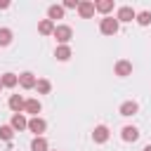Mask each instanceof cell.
Returning a JSON list of instances; mask_svg holds the SVG:
<instances>
[{"label":"cell","instance_id":"1","mask_svg":"<svg viewBox=\"0 0 151 151\" xmlns=\"http://www.w3.org/2000/svg\"><path fill=\"white\" fill-rule=\"evenodd\" d=\"M52 35L57 38V42H59V45H68V42H71V38H73V28H71L68 24H57Z\"/></svg>","mask_w":151,"mask_h":151},{"label":"cell","instance_id":"2","mask_svg":"<svg viewBox=\"0 0 151 151\" xmlns=\"http://www.w3.org/2000/svg\"><path fill=\"white\" fill-rule=\"evenodd\" d=\"M118 28H120V24L116 21V17H104V19L99 21V31H101L104 35H116Z\"/></svg>","mask_w":151,"mask_h":151},{"label":"cell","instance_id":"3","mask_svg":"<svg viewBox=\"0 0 151 151\" xmlns=\"http://www.w3.org/2000/svg\"><path fill=\"white\" fill-rule=\"evenodd\" d=\"M28 132H33L35 137H42V132L47 130V120L45 118H40V116H35V118H28V127H26Z\"/></svg>","mask_w":151,"mask_h":151},{"label":"cell","instance_id":"4","mask_svg":"<svg viewBox=\"0 0 151 151\" xmlns=\"http://www.w3.org/2000/svg\"><path fill=\"white\" fill-rule=\"evenodd\" d=\"M134 17H137V12H134L130 5H123V7H118V12H116V21H118V24L134 21Z\"/></svg>","mask_w":151,"mask_h":151},{"label":"cell","instance_id":"5","mask_svg":"<svg viewBox=\"0 0 151 151\" xmlns=\"http://www.w3.org/2000/svg\"><path fill=\"white\" fill-rule=\"evenodd\" d=\"M113 71H116L118 78H127V76H132V61H127V59H118L116 66H113Z\"/></svg>","mask_w":151,"mask_h":151},{"label":"cell","instance_id":"6","mask_svg":"<svg viewBox=\"0 0 151 151\" xmlns=\"http://www.w3.org/2000/svg\"><path fill=\"white\" fill-rule=\"evenodd\" d=\"M109 137H111V132H109L106 125H97V127L92 130V142H94V144H106Z\"/></svg>","mask_w":151,"mask_h":151},{"label":"cell","instance_id":"7","mask_svg":"<svg viewBox=\"0 0 151 151\" xmlns=\"http://www.w3.org/2000/svg\"><path fill=\"white\" fill-rule=\"evenodd\" d=\"M78 14H80V19H92L94 17V2L92 0H80L78 2Z\"/></svg>","mask_w":151,"mask_h":151},{"label":"cell","instance_id":"8","mask_svg":"<svg viewBox=\"0 0 151 151\" xmlns=\"http://www.w3.org/2000/svg\"><path fill=\"white\" fill-rule=\"evenodd\" d=\"M35 83H38L35 73H31V71H24V73H19V85H21L24 90H35Z\"/></svg>","mask_w":151,"mask_h":151},{"label":"cell","instance_id":"9","mask_svg":"<svg viewBox=\"0 0 151 151\" xmlns=\"http://www.w3.org/2000/svg\"><path fill=\"white\" fill-rule=\"evenodd\" d=\"M9 127H12L14 132H21V130H26V127H28V118H26L24 113H12Z\"/></svg>","mask_w":151,"mask_h":151},{"label":"cell","instance_id":"10","mask_svg":"<svg viewBox=\"0 0 151 151\" xmlns=\"http://www.w3.org/2000/svg\"><path fill=\"white\" fill-rule=\"evenodd\" d=\"M137 111H139V104H137V101H132V99L123 101V104H120V109H118V113H120V116H125V118L134 116Z\"/></svg>","mask_w":151,"mask_h":151},{"label":"cell","instance_id":"11","mask_svg":"<svg viewBox=\"0 0 151 151\" xmlns=\"http://www.w3.org/2000/svg\"><path fill=\"white\" fill-rule=\"evenodd\" d=\"M24 104H26V99H24L21 94H12L9 101H7V106H9L14 113H24Z\"/></svg>","mask_w":151,"mask_h":151},{"label":"cell","instance_id":"12","mask_svg":"<svg viewBox=\"0 0 151 151\" xmlns=\"http://www.w3.org/2000/svg\"><path fill=\"white\" fill-rule=\"evenodd\" d=\"M120 137H123V142H137L139 139V130L134 125H125L120 130Z\"/></svg>","mask_w":151,"mask_h":151},{"label":"cell","instance_id":"13","mask_svg":"<svg viewBox=\"0 0 151 151\" xmlns=\"http://www.w3.org/2000/svg\"><path fill=\"white\" fill-rule=\"evenodd\" d=\"M71 54H73V52H71L68 45H57V50H54V59H57V61H68Z\"/></svg>","mask_w":151,"mask_h":151},{"label":"cell","instance_id":"14","mask_svg":"<svg viewBox=\"0 0 151 151\" xmlns=\"http://www.w3.org/2000/svg\"><path fill=\"white\" fill-rule=\"evenodd\" d=\"M40 111H42V104H40L38 99H26V104H24V113H33V118H35Z\"/></svg>","mask_w":151,"mask_h":151},{"label":"cell","instance_id":"15","mask_svg":"<svg viewBox=\"0 0 151 151\" xmlns=\"http://www.w3.org/2000/svg\"><path fill=\"white\" fill-rule=\"evenodd\" d=\"M111 9H113V0H97V2H94V12H99V14H104V17H109Z\"/></svg>","mask_w":151,"mask_h":151},{"label":"cell","instance_id":"16","mask_svg":"<svg viewBox=\"0 0 151 151\" xmlns=\"http://www.w3.org/2000/svg\"><path fill=\"white\" fill-rule=\"evenodd\" d=\"M47 19H50L52 24H54L57 19H64V7H61V5H50V7H47Z\"/></svg>","mask_w":151,"mask_h":151},{"label":"cell","instance_id":"17","mask_svg":"<svg viewBox=\"0 0 151 151\" xmlns=\"http://www.w3.org/2000/svg\"><path fill=\"white\" fill-rule=\"evenodd\" d=\"M0 83H2V87H17L19 85V76L17 73H2Z\"/></svg>","mask_w":151,"mask_h":151},{"label":"cell","instance_id":"18","mask_svg":"<svg viewBox=\"0 0 151 151\" xmlns=\"http://www.w3.org/2000/svg\"><path fill=\"white\" fill-rule=\"evenodd\" d=\"M54 26H57V24H52L50 19H42V21L38 24V33H40V35H52V33H54Z\"/></svg>","mask_w":151,"mask_h":151},{"label":"cell","instance_id":"19","mask_svg":"<svg viewBox=\"0 0 151 151\" xmlns=\"http://www.w3.org/2000/svg\"><path fill=\"white\" fill-rule=\"evenodd\" d=\"M31 151H50V144L45 137H33L31 142Z\"/></svg>","mask_w":151,"mask_h":151},{"label":"cell","instance_id":"20","mask_svg":"<svg viewBox=\"0 0 151 151\" xmlns=\"http://www.w3.org/2000/svg\"><path fill=\"white\" fill-rule=\"evenodd\" d=\"M35 90H38V94H50V90H52V83H50L47 78H38V83H35Z\"/></svg>","mask_w":151,"mask_h":151},{"label":"cell","instance_id":"21","mask_svg":"<svg viewBox=\"0 0 151 151\" xmlns=\"http://www.w3.org/2000/svg\"><path fill=\"white\" fill-rule=\"evenodd\" d=\"M134 21H137L139 26H149V24H151V12H149V9H144V12H137Z\"/></svg>","mask_w":151,"mask_h":151},{"label":"cell","instance_id":"22","mask_svg":"<svg viewBox=\"0 0 151 151\" xmlns=\"http://www.w3.org/2000/svg\"><path fill=\"white\" fill-rule=\"evenodd\" d=\"M12 38H14V35H12L9 28H0V47H7V45L12 42Z\"/></svg>","mask_w":151,"mask_h":151},{"label":"cell","instance_id":"23","mask_svg":"<svg viewBox=\"0 0 151 151\" xmlns=\"http://www.w3.org/2000/svg\"><path fill=\"white\" fill-rule=\"evenodd\" d=\"M12 137H14V130L9 125H0V139L2 142H12Z\"/></svg>","mask_w":151,"mask_h":151},{"label":"cell","instance_id":"24","mask_svg":"<svg viewBox=\"0 0 151 151\" xmlns=\"http://www.w3.org/2000/svg\"><path fill=\"white\" fill-rule=\"evenodd\" d=\"M61 7H64V12H66V9H78V0H64Z\"/></svg>","mask_w":151,"mask_h":151},{"label":"cell","instance_id":"25","mask_svg":"<svg viewBox=\"0 0 151 151\" xmlns=\"http://www.w3.org/2000/svg\"><path fill=\"white\" fill-rule=\"evenodd\" d=\"M7 7H9V2L7 0H0V9H7Z\"/></svg>","mask_w":151,"mask_h":151},{"label":"cell","instance_id":"26","mask_svg":"<svg viewBox=\"0 0 151 151\" xmlns=\"http://www.w3.org/2000/svg\"><path fill=\"white\" fill-rule=\"evenodd\" d=\"M144 151H151V144H146V146H144Z\"/></svg>","mask_w":151,"mask_h":151},{"label":"cell","instance_id":"27","mask_svg":"<svg viewBox=\"0 0 151 151\" xmlns=\"http://www.w3.org/2000/svg\"><path fill=\"white\" fill-rule=\"evenodd\" d=\"M0 90H2V83H0Z\"/></svg>","mask_w":151,"mask_h":151}]
</instances>
